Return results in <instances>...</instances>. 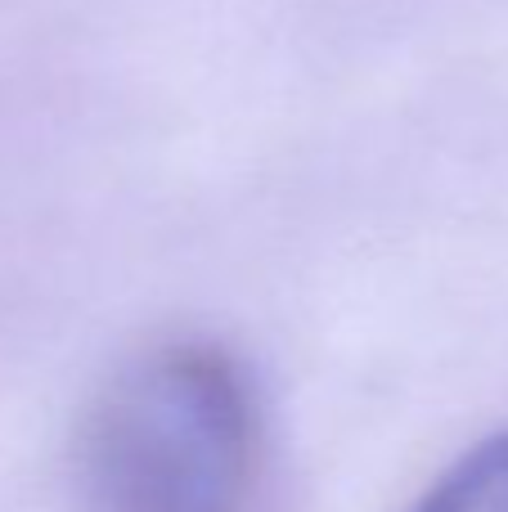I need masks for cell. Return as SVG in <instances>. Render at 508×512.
I'll return each mask as SVG.
<instances>
[{"label":"cell","mask_w":508,"mask_h":512,"mask_svg":"<svg viewBox=\"0 0 508 512\" xmlns=\"http://www.w3.org/2000/svg\"><path fill=\"white\" fill-rule=\"evenodd\" d=\"M257 486V400L239 360L212 342L135 360L81 432L90 512H257Z\"/></svg>","instance_id":"cell-1"},{"label":"cell","mask_w":508,"mask_h":512,"mask_svg":"<svg viewBox=\"0 0 508 512\" xmlns=\"http://www.w3.org/2000/svg\"><path fill=\"white\" fill-rule=\"evenodd\" d=\"M414 512H508V427L459 454Z\"/></svg>","instance_id":"cell-2"}]
</instances>
